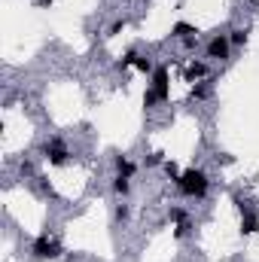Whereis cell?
Here are the masks:
<instances>
[{
    "label": "cell",
    "mask_w": 259,
    "mask_h": 262,
    "mask_svg": "<svg viewBox=\"0 0 259 262\" xmlns=\"http://www.w3.org/2000/svg\"><path fill=\"white\" fill-rule=\"evenodd\" d=\"M177 186H180V192L189 198H204L207 195V174L204 171H198V168H189V171H183L180 174V180H177Z\"/></svg>",
    "instance_id": "1"
},
{
    "label": "cell",
    "mask_w": 259,
    "mask_h": 262,
    "mask_svg": "<svg viewBox=\"0 0 259 262\" xmlns=\"http://www.w3.org/2000/svg\"><path fill=\"white\" fill-rule=\"evenodd\" d=\"M43 152H46V159L52 162V165H67V159H70V152H67V146H64V140L61 137H52L49 143H43Z\"/></svg>",
    "instance_id": "2"
},
{
    "label": "cell",
    "mask_w": 259,
    "mask_h": 262,
    "mask_svg": "<svg viewBox=\"0 0 259 262\" xmlns=\"http://www.w3.org/2000/svg\"><path fill=\"white\" fill-rule=\"evenodd\" d=\"M34 256H37V259H58V256H61V247H58L55 241H49V235H40V238L34 241Z\"/></svg>",
    "instance_id": "3"
},
{
    "label": "cell",
    "mask_w": 259,
    "mask_h": 262,
    "mask_svg": "<svg viewBox=\"0 0 259 262\" xmlns=\"http://www.w3.org/2000/svg\"><path fill=\"white\" fill-rule=\"evenodd\" d=\"M229 37H223V34H217L210 43H207V58H217V61H223V58H229Z\"/></svg>",
    "instance_id": "4"
},
{
    "label": "cell",
    "mask_w": 259,
    "mask_h": 262,
    "mask_svg": "<svg viewBox=\"0 0 259 262\" xmlns=\"http://www.w3.org/2000/svg\"><path fill=\"white\" fill-rule=\"evenodd\" d=\"M153 89H156V95H159L162 104L171 98V92H168V67H156L153 70Z\"/></svg>",
    "instance_id": "5"
},
{
    "label": "cell",
    "mask_w": 259,
    "mask_h": 262,
    "mask_svg": "<svg viewBox=\"0 0 259 262\" xmlns=\"http://www.w3.org/2000/svg\"><path fill=\"white\" fill-rule=\"evenodd\" d=\"M238 207H241V235H253V232H259L256 210H247L244 204H238Z\"/></svg>",
    "instance_id": "6"
},
{
    "label": "cell",
    "mask_w": 259,
    "mask_h": 262,
    "mask_svg": "<svg viewBox=\"0 0 259 262\" xmlns=\"http://www.w3.org/2000/svg\"><path fill=\"white\" fill-rule=\"evenodd\" d=\"M207 76V64H201V61H195V64L186 67V82H195V79H204Z\"/></svg>",
    "instance_id": "7"
},
{
    "label": "cell",
    "mask_w": 259,
    "mask_h": 262,
    "mask_svg": "<svg viewBox=\"0 0 259 262\" xmlns=\"http://www.w3.org/2000/svg\"><path fill=\"white\" fill-rule=\"evenodd\" d=\"M116 171H119L122 177H131V174H134V162H128L125 156H116Z\"/></svg>",
    "instance_id": "8"
},
{
    "label": "cell",
    "mask_w": 259,
    "mask_h": 262,
    "mask_svg": "<svg viewBox=\"0 0 259 262\" xmlns=\"http://www.w3.org/2000/svg\"><path fill=\"white\" fill-rule=\"evenodd\" d=\"M189 34H198L192 25H186V21H177L174 28H171V37H189Z\"/></svg>",
    "instance_id": "9"
},
{
    "label": "cell",
    "mask_w": 259,
    "mask_h": 262,
    "mask_svg": "<svg viewBox=\"0 0 259 262\" xmlns=\"http://www.w3.org/2000/svg\"><path fill=\"white\" fill-rule=\"evenodd\" d=\"M113 192H116V195H128V192H131L128 177H122V174H119V177L113 180Z\"/></svg>",
    "instance_id": "10"
},
{
    "label": "cell",
    "mask_w": 259,
    "mask_h": 262,
    "mask_svg": "<svg viewBox=\"0 0 259 262\" xmlns=\"http://www.w3.org/2000/svg\"><path fill=\"white\" fill-rule=\"evenodd\" d=\"M128 216H131L128 204H116V210H113V220H116V223H125Z\"/></svg>",
    "instance_id": "11"
},
{
    "label": "cell",
    "mask_w": 259,
    "mask_h": 262,
    "mask_svg": "<svg viewBox=\"0 0 259 262\" xmlns=\"http://www.w3.org/2000/svg\"><path fill=\"white\" fill-rule=\"evenodd\" d=\"M229 43H232V46H244V43H247V31H241V28H238V31H232Z\"/></svg>",
    "instance_id": "12"
},
{
    "label": "cell",
    "mask_w": 259,
    "mask_h": 262,
    "mask_svg": "<svg viewBox=\"0 0 259 262\" xmlns=\"http://www.w3.org/2000/svg\"><path fill=\"white\" fill-rule=\"evenodd\" d=\"M189 232H192V223H189V220H180V223H177V229H174V235H177V238H186Z\"/></svg>",
    "instance_id": "13"
},
{
    "label": "cell",
    "mask_w": 259,
    "mask_h": 262,
    "mask_svg": "<svg viewBox=\"0 0 259 262\" xmlns=\"http://www.w3.org/2000/svg\"><path fill=\"white\" fill-rule=\"evenodd\" d=\"M156 104H162L159 95H156V89H146V95H143V107H156Z\"/></svg>",
    "instance_id": "14"
},
{
    "label": "cell",
    "mask_w": 259,
    "mask_h": 262,
    "mask_svg": "<svg viewBox=\"0 0 259 262\" xmlns=\"http://www.w3.org/2000/svg\"><path fill=\"white\" fill-rule=\"evenodd\" d=\"M134 67L143 70V73H153V61L149 58H134Z\"/></svg>",
    "instance_id": "15"
},
{
    "label": "cell",
    "mask_w": 259,
    "mask_h": 262,
    "mask_svg": "<svg viewBox=\"0 0 259 262\" xmlns=\"http://www.w3.org/2000/svg\"><path fill=\"white\" fill-rule=\"evenodd\" d=\"M192 98H198V101H201V98H207V85H204V82H195V85H192Z\"/></svg>",
    "instance_id": "16"
},
{
    "label": "cell",
    "mask_w": 259,
    "mask_h": 262,
    "mask_svg": "<svg viewBox=\"0 0 259 262\" xmlns=\"http://www.w3.org/2000/svg\"><path fill=\"white\" fill-rule=\"evenodd\" d=\"M165 171H168V177H171L174 183L180 180V171H177V165H174V162H165Z\"/></svg>",
    "instance_id": "17"
},
{
    "label": "cell",
    "mask_w": 259,
    "mask_h": 262,
    "mask_svg": "<svg viewBox=\"0 0 259 262\" xmlns=\"http://www.w3.org/2000/svg\"><path fill=\"white\" fill-rule=\"evenodd\" d=\"M183 46H186V49H195V46H198V34H189V37H183Z\"/></svg>",
    "instance_id": "18"
},
{
    "label": "cell",
    "mask_w": 259,
    "mask_h": 262,
    "mask_svg": "<svg viewBox=\"0 0 259 262\" xmlns=\"http://www.w3.org/2000/svg\"><path fill=\"white\" fill-rule=\"evenodd\" d=\"M168 216H171L174 223H180V220H186V213H183L180 207H171V213H168Z\"/></svg>",
    "instance_id": "19"
},
{
    "label": "cell",
    "mask_w": 259,
    "mask_h": 262,
    "mask_svg": "<svg viewBox=\"0 0 259 262\" xmlns=\"http://www.w3.org/2000/svg\"><path fill=\"white\" fill-rule=\"evenodd\" d=\"M159 162H162V152H149L146 156V165H159Z\"/></svg>",
    "instance_id": "20"
},
{
    "label": "cell",
    "mask_w": 259,
    "mask_h": 262,
    "mask_svg": "<svg viewBox=\"0 0 259 262\" xmlns=\"http://www.w3.org/2000/svg\"><path fill=\"white\" fill-rule=\"evenodd\" d=\"M18 171H21V174H34V168H31L28 162H21V165H18Z\"/></svg>",
    "instance_id": "21"
},
{
    "label": "cell",
    "mask_w": 259,
    "mask_h": 262,
    "mask_svg": "<svg viewBox=\"0 0 259 262\" xmlns=\"http://www.w3.org/2000/svg\"><path fill=\"white\" fill-rule=\"evenodd\" d=\"M37 6H52V0H37Z\"/></svg>",
    "instance_id": "22"
}]
</instances>
